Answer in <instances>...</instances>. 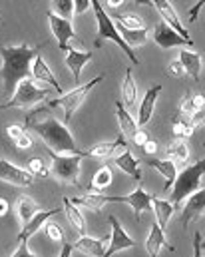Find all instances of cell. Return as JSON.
Instances as JSON below:
<instances>
[{
  "label": "cell",
  "mask_w": 205,
  "mask_h": 257,
  "mask_svg": "<svg viewBox=\"0 0 205 257\" xmlns=\"http://www.w3.org/2000/svg\"><path fill=\"white\" fill-rule=\"evenodd\" d=\"M26 126L34 130L44 140L46 148L56 154H82L76 146L74 136L70 134L68 126L64 122L56 120L54 116H50L46 106L32 110L26 116Z\"/></svg>",
  "instance_id": "cell-1"
},
{
  "label": "cell",
  "mask_w": 205,
  "mask_h": 257,
  "mask_svg": "<svg viewBox=\"0 0 205 257\" xmlns=\"http://www.w3.org/2000/svg\"><path fill=\"white\" fill-rule=\"evenodd\" d=\"M40 54V48H32L28 44H16V46H0V82L4 96L10 98L16 84L24 78H30V66L34 56Z\"/></svg>",
  "instance_id": "cell-2"
},
{
  "label": "cell",
  "mask_w": 205,
  "mask_h": 257,
  "mask_svg": "<svg viewBox=\"0 0 205 257\" xmlns=\"http://www.w3.org/2000/svg\"><path fill=\"white\" fill-rule=\"evenodd\" d=\"M203 172H205V160H197L191 166L183 168L181 174L175 176L173 186H171V203L175 209H181L183 201L203 188Z\"/></svg>",
  "instance_id": "cell-3"
},
{
  "label": "cell",
  "mask_w": 205,
  "mask_h": 257,
  "mask_svg": "<svg viewBox=\"0 0 205 257\" xmlns=\"http://www.w3.org/2000/svg\"><path fill=\"white\" fill-rule=\"evenodd\" d=\"M90 8H92V12H94V16H96V24H98V40H96V46H100L104 40H112V42H116V44L124 50V54L132 60V64H137L139 60H137L136 52L122 40L120 32L116 30V24L112 22V16L104 10L102 2H100V0H90Z\"/></svg>",
  "instance_id": "cell-4"
},
{
  "label": "cell",
  "mask_w": 205,
  "mask_h": 257,
  "mask_svg": "<svg viewBox=\"0 0 205 257\" xmlns=\"http://www.w3.org/2000/svg\"><path fill=\"white\" fill-rule=\"evenodd\" d=\"M48 96H50L48 90L38 88L32 78H24V80H20L16 84L10 100L4 102V104H0V110H6V108H30L34 104L44 102Z\"/></svg>",
  "instance_id": "cell-5"
},
{
  "label": "cell",
  "mask_w": 205,
  "mask_h": 257,
  "mask_svg": "<svg viewBox=\"0 0 205 257\" xmlns=\"http://www.w3.org/2000/svg\"><path fill=\"white\" fill-rule=\"evenodd\" d=\"M104 80V76L100 74V76H96V78H92L88 84H84V86H78V88H74L72 92H66V94H62L60 98H56V100H52L50 102V108H62L64 110V124H70L72 122V116L76 114V110L86 102V98L90 96V92L100 84Z\"/></svg>",
  "instance_id": "cell-6"
},
{
  "label": "cell",
  "mask_w": 205,
  "mask_h": 257,
  "mask_svg": "<svg viewBox=\"0 0 205 257\" xmlns=\"http://www.w3.org/2000/svg\"><path fill=\"white\" fill-rule=\"evenodd\" d=\"M48 156L52 160V174L64 182V184H78V178H80V170H82V160L84 156L82 154H56L52 150H48Z\"/></svg>",
  "instance_id": "cell-7"
},
{
  "label": "cell",
  "mask_w": 205,
  "mask_h": 257,
  "mask_svg": "<svg viewBox=\"0 0 205 257\" xmlns=\"http://www.w3.org/2000/svg\"><path fill=\"white\" fill-rule=\"evenodd\" d=\"M108 221L112 225V233L108 237V249L104 251L102 257H112L114 253H120V251H126V249L136 247V241L128 235V231L124 229V225L120 223V219L116 215H110Z\"/></svg>",
  "instance_id": "cell-8"
},
{
  "label": "cell",
  "mask_w": 205,
  "mask_h": 257,
  "mask_svg": "<svg viewBox=\"0 0 205 257\" xmlns=\"http://www.w3.org/2000/svg\"><path fill=\"white\" fill-rule=\"evenodd\" d=\"M108 203H128L136 213V221H139L141 213L151 209V195L143 188H136L128 195H108Z\"/></svg>",
  "instance_id": "cell-9"
},
{
  "label": "cell",
  "mask_w": 205,
  "mask_h": 257,
  "mask_svg": "<svg viewBox=\"0 0 205 257\" xmlns=\"http://www.w3.org/2000/svg\"><path fill=\"white\" fill-rule=\"evenodd\" d=\"M0 182H6L16 188H28L34 184V176L28 170L18 168L8 160H0Z\"/></svg>",
  "instance_id": "cell-10"
},
{
  "label": "cell",
  "mask_w": 205,
  "mask_h": 257,
  "mask_svg": "<svg viewBox=\"0 0 205 257\" xmlns=\"http://www.w3.org/2000/svg\"><path fill=\"white\" fill-rule=\"evenodd\" d=\"M48 24H50V30H52V34H54V38L58 42V50L66 52L70 48L68 42L76 36V30H74L72 22L68 18H62V16H58L54 12H48Z\"/></svg>",
  "instance_id": "cell-11"
},
{
  "label": "cell",
  "mask_w": 205,
  "mask_h": 257,
  "mask_svg": "<svg viewBox=\"0 0 205 257\" xmlns=\"http://www.w3.org/2000/svg\"><path fill=\"white\" fill-rule=\"evenodd\" d=\"M151 4L155 6V10L159 12V16H161V22H165L167 26H171L179 36H183L185 40H189V42H193L191 40V36H189V30L183 26V22L179 20V14H177V10L173 8V4L169 2V0H151Z\"/></svg>",
  "instance_id": "cell-12"
},
{
  "label": "cell",
  "mask_w": 205,
  "mask_h": 257,
  "mask_svg": "<svg viewBox=\"0 0 205 257\" xmlns=\"http://www.w3.org/2000/svg\"><path fill=\"white\" fill-rule=\"evenodd\" d=\"M153 40L159 48L163 50H169V48H175V46H193V42L185 40L183 36H179L171 26H167L165 22H157L153 26Z\"/></svg>",
  "instance_id": "cell-13"
},
{
  "label": "cell",
  "mask_w": 205,
  "mask_h": 257,
  "mask_svg": "<svg viewBox=\"0 0 205 257\" xmlns=\"http://www.w3.org/2000/svg\"><path fill=\"white\" fill-rule=\"evenodd\" d=\"M203 209H205V190H197L195 193H191L187 199H185V203L181 205V225L183 227H187L191 221H195V219H199V217H203Z\"/></svg>",
  "instance_id": "cell-14"
},
{
  "label": "cell",
  "mask_w": 205,
  "mask_h": 257,
  "mask_svg": "<svg viewBox=\"0 0 205 257\" xmlns=\"http://www.w3.org/2000/svg\"><path fill=\"white\" fill-rule=\"evenodd\" d=\"M30 74L34 78V82H44L48 86H52L58 94H62V88L58 84V78L54 76V72L50 70V66L46 64V60L42 58V54H36L34 60H32V66H30Z\"/></svg>",
  "instance_id": "cell-15"
},
{
  "label": "cell",
  "mask_w": 205,
  "mask_h": 257,
  "mask_svg": "<svg viewBox=\"0 0 205 257\" xmlns=\"http://www.w3.org/2000/svg\"><path fill=\"white\" fill-rule=\"evenodd\" d=\"M60 213V209H46V211H38L26 225H22V229H20V233H18V241H28L36 231H40V227H44V223L48 221V219H52L54 215H58Z\"/></svg>",
  "instance_id": "cell-16"
},
{
  "label": "cell",
  "mask_w": 205,
  "mask_h": 257,
  "mask_svg": "<svg viewBox=\"0 0 205 257\" xmlns=\"http://www.w3.org/2000/svg\"><path fill=\"white\" fill-rule=\"evenodd\" d=\"M161 92V86H153L145 92V96L141 98V104H139V110H137V128L139 126H145L151 116H153V110H155V102H157V96Z\"/></svg>",
  "instance_id": "cell-17"
},
{
  "label": "cell",
  "mask_w": 205,
  "mask_h": 257,
  "mask_svg": "<svg viewBox=\"0 0 205 257\" xmlns=\"http://www.w3.org/2000/svg\"><path fill=\"white\" fill-rule=\"evenodd\" d=\"M64 54H66L64 60H66V66L70 68L72 76H74V82H80L82 70H84V66L92 60L94 52H82V50H76V48H68Z\"/></svg>",
  "instance_id": "cell-18"
},
{
  "label": "cell",
  "mask_w": 205,
  "mask_h": 257,
  "mask_svg": "<svg viewBox=\"0 0 205 257\" xmlns=\"http://www.w3.org/2000/svg\"><path fill=\"white\" fill-rule=\"evenodd\" d=\"M163 247L173 249V247L167 243L165 231H163V229H161V227H159L155 221H151V229H149L147 239H145V249H147L149 257H157V255H159V251H161Z\"/></svg>",
  "instance_id": "cell-19"
},
{
  "label": "cell",
  "mask_w": 205,
  "mask_h": 257,
  "mask_svg": "<svg viewBox=\"0 0 205 257\" xmlns=\"http://www.w3.org/2000/svg\"><path fill=\"white\" fill-rule=\"evenodd\" d=\"M122 146H126V138H124V136H118L114 142H102V144H96L94 148H90V150L82 152V156H84V158L106 160V158H110V156H112L118 148H122Z\"/></svg>",
  "instance_id": "cell-20"
},
{
  "label": "cell",
  "mask_w": 205,
  "mask_h": 257,
  "mask_svg": "<svg viewBox=\"0 0 205 257\" xmlns=\"http://www.w3.org/2000/svg\"><path fill=\"white\" fill-rule=\"evenodd\" d=\"M114 164H116V168H120L124 174H128L132 180H136V182H139V180H141L139 160H137V158L132 154V152H130V150H124L120 156H116Z\"/></svg>",
  "instance_id": "cell-21"
},
{
  "label": "cell",
  "mask_w": 205,
  "mask_h": 257,
  "mask_svg": "<svg viewBox=\"0 0 205 257\" xmlns=\"http://www.w3.org/2000/svg\"><path fill=\"white\" fill-rule=\"evenodd\" d=\"M177 60L181 62L185 74H189L193 80H199L201 70H203V56H201V54L191 52V50H181Z\"/></svg>",
  "instance_id": "cell-22"
},
{
  "label": "cell",
  "mask_w": 205,
  "mask_h": 257,
  "mask_svg": "<svg viewBox=\"0 0 205 257\" xmlns=\"http://www.w3.org/2000/svg\"><path fill=\"white\" fill-rule=\"evenodd\" d=\"M70 201L74 205H80V207H86V209H92V211H100L108 203V195L96 192V190H88L84 195H78V197H74Z\"/></svg>",
  "instance_id": "cell-23"
},
{
  "label": "cell",
  "mask_w": 205,
  "mask_h": 257,
  "mask_svg": "<svg viewBox=\"0 0 205 257\" xmlns=\"http://www.w3.org/2000/svg\"><path fill=\"white\" fill-rule=\"evenodd\" d=\"M14 211H16V215H18L20 225H26V223L40 211V205H38L32 197H28V195H20V197L16 199Z\"/></svg>",
  "instance_id": "cell-24"
},
{
  "label": "cell",
  "mask_w": 205,
  "mask_h": 257,
  "mask_svg": "<svg viewBox=\"0 0 205 257\" xmlns=\"http://www.w3.org/2000/svg\"><path fill=\"white\" fill-rule=\"evenodd\" d=\"M74 249L82 251L84 255L90 257H102L104 255V241L98 237H90V235H80L78 241L72 243Z\"/></svg>",
  "instance_id": "cell-25"
},
{
  "label": "cell",
  "mask_w": 205,
  "mask_h": 257,
  "mask_svg": "<svg viewBox=\"0 0 205 257\" xmlns=\"http://www.w3.org/2000/svg\"><path fill=\"white\" fill-rule=\"evenodd\" d=\"M151 207H153V213H155V223L165 231L167 221L171 219V215H173V211H175L173 203L167 201V199H159V197H153V195H151Z\"/></svg>",
  "instance_id": "cell-26"
},
{
  "label": "cell",
  "mask_w": 205,
  "mask_h": 257,
  "mask_svg": "<svg viewBox=\"0 0 205 257\" xmlns=\"http://www.w3.org/2000/svg\"><path fill=\"white\" fill-rule=\"evenodd\" d=\"M151 168H155L163 178H165V184H163V192H167V190H171V186H173V180H175V176H177V164L175 162H171V160H151V162H147Z\"/></svg>",
  "instance_id": "cell-27"
},
{
  "label": "cell",
  "mask_w": 205,
  "mask_h": 257,
  "mask_svg": "<svg viewBox=\"0 0 205 257\" xmlns=\"http://www.w3.org/2000/svg\"><path fill=\"white\" fill-rule=\"evenodd\" d=\"M116 116H118V124H120V130H122V136L124 138H132L137 130H139L136 120L132 118V114L126 110V106L122 102H116Z\"/></svg>",
  "instance_id": "cell-28"
},
{
  "label": "cell",
  "mask_w": 205,
  "mask_h": 257,
  "mask_svg": "<svg viewBox=\"0 0 205 257\" xmlns=\"http://www.w3.org/2000/svg\"><path fill=\"white\" fill-rule=\"evenodd\" d=\"M165 156L167 160L171 162H179V164H185L187 158H189V148H187V142L183 138H175L167 148H165Z\"/></svg>",
  "instance_id": "cell-29"
},
{
  "label": "cell",
  "mask_w": 205,
  "mask_h": 257,
  "mask_svg": "<svg viewBox=\"0 0 205 257\" xmlns=\"http://www.w3.org/2000/svg\"><path fill=\"white\" fill-rule=\"evenodd\" d=\"M122 98H124V106L128 108H134L136 106V100H137V86H136V80L132 76V70L128 68L126 70V76H124V84H122Z\"/></svg>",
  "instance_id": "cell-30"
},
{
  "label": "cell",
  "mask_w": 205,
  "mask_h": 257,
  "mask_svg": "<svg viewBox=\"0 0 205 257\" xmlns=\"http://www.w3.org/2000/svg\"><path fill=\"white\" fill-rule=\"evenodd\" d=\"M116 30L120 32L122 40L130 46V48H139L147 42V30L145 28H139V30H128V28H122V26H116Z\"/></svg>",
  "instance_id": "cell-31"
},
{
  "label": "cell",
  "mask_w": 205,
  "mask_h": 257,
  "mask_svg": "<svg viewBox=\"0 0 205 257\" xmlns=\"http://www.w3.org/2000/svg\"><path fill=\"white\" fill-rule=\"evenodd\" d=\"M62 205H64V213H66V217H68L70 223L74 225V229L80 231V233H84V229H86V219H84L82 211L78 209V205H74L68 197L62 199Z\"/></svg>",
  "instance_id": "cell-32"
},
{
  "label": "cell",
  "mask_w": 205,
  "mask_h": 257,
  "mask_svg": "<svg viewBox=\"0 0 205 257\" xmlns=\"http://www.w3.org/2000/svg\"><path fill=\"white\" fill-rule=\"evenodd\" d=\"M116 18V26H122V28H128V30H139V28H145L143 26V18L139 14H134V12H118L114 14Z\"/></svg>",
  "instance_id": "cell-33"
},
{
  "label": "cell",
  "mask_w": 205,
  "mask_h": 257,
  "mask_svg": "<svg viewBox=\"0 0 205 257\" xmlns=\"http://www.w3.org/2000/svg\"><path fill=\"white\" fill-rule=\"evenodd\" d=\"M171 128H173V136H175V138H183V140H187V138L195 132V126L191 124V120H189L187 116H181V114H177V116L173 118Z\"/></svg>",
  "instance_id": "cell-34"
},
{
  "label": "cell",
  "mask_w": 205,
  "mask_h": 257,
  "mask_svg": "<svg viewBox=\"0 0 205 257\" xmlns=\"http://www.w3.org/2000/svg\"><path fill=\"white\" fill-rule=\"evenodd\" d=\"M112 180H114V176H112V168L106 164V166H102V168L94 174V180H92V188H90V190L104 192V190L112 184Z\"/></svg>",
  "instance_id": "cell-35"
},
{
  "label": "cell",
  "mask_w": 205,
  "mask_h": 257,
  "mask_svg": "<svg viewBox=\"0 0 205 257\" xmlns=\"http://www.w3.org/2000/svg\"><path fill=\"white\" fill-rule=\"evenodd\" d=\"M28 172L34 178H48L50 176V170H48V166L42 158H30L28 160Z\"/></svg>",
  "instance_id": "cell-36"
},
{
  "label": "cell",
  "mask_w": 205,
  "mask_h": 257,
  "mask_svg": "<svg viewBox=\"0 0 205 257\" xmlns=\"http://www.w3.org/2000/svg\"><path fill=\"white\" fill-rule=\"evenodd\" d=\"M54 6V14L62 16V18H72L74 16V0H52Z\"/></svg>",
  "instance_id": "cell-37"
},
{
  "label": "cell",
  "mask_w": 205,
  "mask_h": 257,
  "mask_svg": "<svg viewBox=\"0 0 205 257\" xmlns=\"http://www.w3.org/2000/svg\"><path fill=\"white\" fill-rule=\"evenodd\" d=\"M44 229H46V235L52 239V241H56V243H64V231H62V227L58 225V223H54V221H46L44 223Z\"/></svg>",
  "instance_id": "cell-38"
},
{
  "label": "cell",
  "mask_w": 205,
  "mask_h": 257,
  "mask_svg": "<svg viewBox=\"0 0 205 257\" xmlns=\"http://www.w3.org/2000/svg\"><path fill=\"white\" fill-rule=\"evenodd\" d=\"M195 112H197V110H195V106H193V100H191V96L187 94V96L181 100V104H179V114H181V116L191 118Z\"/></svg>",
  "instance_id": "cell-39"
},
{
  "label": "cell",
  "mask_w": 205,
  "mask_h": 257,
  "mask_svg": "<svg viewBox=\"0 0 205 257\" xmlns=\"http://www.w3.org/2000/svg\"><path fill=\"white\" fill-rule=\"evenodd\" d=\"M14 144H16V148H18V150H30L34 142H32L30 134H28V132H24L20 138H16V140H14Z\"/></svg>",
  "instance_id": "cell-40"
},
{
  "label": "cell",
  "mask_w": 205,
  "mask_h": 257,
  "mask_svg": "<svg viewBox=\"0 0 205 257\" xmlns=\"http://www.w3.org/2000/svg\"><path fill=\"white\" fill-rule=\"evenodd\" d=\"M12 257H38V255L30 251L28 241H18V247H16V251L12 253Z\"/></svg>",
  "instance_id": "cell-41"
},
{
  "label": "cell",
  "mask_w": 205,
  "mask_h": 257,
  "mask_svg": "<svg viewBox=\"0 0 205 257\" xmlns=\"http://www.w3.org/2000/svg\"><path fill=\"white\" fill-rule=\"evenodd\" d=\"M193 257H203V235L199 231L193 235Z\"/></svg>",
  "instance_id": "cell-42"
},
{
  "label": "cell",
  "mask_w": 205,
  "mask_h": 257,
  "mask_svg": "<svg viewBox=\"0 0 205 257\" xmlns=\"http://www.w3.org/2000/svg\"><path fill=\"white\" fill-rule=\"evenodd\" d=\"M90 10V0H74V16L86 14Z\"/></svg>",
  "instance_id": "cell-43"
},
{
  "label": "cell",
  "mask_w": 205,
  "mask_h": 257,
  "mask_svg": "<svg viewBox=\"0 0 205 257\" xmlns=\"http://www.w3.org/2000/svg\"><path fill=\"white\" fill-rule=\"evenodd\" d=\"M24 132H26L24 126H20V124H12V126L6 128V136H8L10 140H16V138H20Z\"/></svg>",
  "instance_id": "cell-44"
},
{
  "label": "cell",
  "mask_w": 205,
  "mask_h": 257,
  "mask_svg": "<svg viewBox=\"0 0 205 257\" xmlns=\"http://www.w3.org/2000/svg\"><path fill=\"white\" fill-rule=\"evenodd\" d=\"M167 70H169V74H171V76H175V78H183V76H185L183 66H181V62H179V60H173L171 64L167 66Z\"/></svg>",
  "instance_id": "cell-45"
},
{
  "label": "cell",
  "mask_w": 205,
  "mask_h": 257,
  "mask_svg": "<svg viewBox=\"0 0 205 257\" xmlns=\"http://www.w3.org/2000/svg\"><path fill=\"white\" fill-rule=\"evenodd\" d=\"M147 140H149V136L145 134V130H137L136 134L132 136V142H134L136 146H143V144H145Z\"/></svg>",
  "instance_id": "cell-46"
},
{
  "label": "cell",
  "mask_w": 205,
  "mask_h": 257,
  "mask_svg": "<svg viewBox=\"0 0 205 257\" xmlns=\"http://www.w3.org/2000/svg\"><path fill=\"white\" fill-rule=\"evenodd\" d=\"M203 4H205V0H197V2L193 4V8L189 10V22H195V20H197V14H199V10L203 8Z\"/></svg>",
  "instance_id": "cell-47"
},
{
  "label": "cell",
  "mask_w": 205,
  "mask_h": 257,
  "mask_svg": "<svg viewBox=\"0 0 205 257\" xmlns=\"http://www.w3.org/2000/svg\"><path fill=\"white\" fill-rule=\"evenodd\" d=\"M141 148H143V152H145L147 156H153V154L157 152V144H155L153 140H147V142H145Z\"/></svg>",
  "instance_id": "cell-48"
},
{
  "label": "cell",
  "mask_w": 205,
  "mask_h": 257,
  "mask_svg": "<svg viewBox=\"0 0 205 257\" xmlns=\"http://www.w3.org/2000/svg\"><path fill=\"white\" fill-rule=\"evenodd\" d=\"M191 100H193L195 110H197V112H203V106H205L203 94H195V96H191Z\"/></svg>",
  "instance_id": "cell-49"
},
{
  "label": "cell",
  "mask_w": 205,
  "mask_h": 257,
  "mask_svg": "<svg viewBox=\"0 0 205 257\" xmlns=\"http://www.w3.org/2000/svg\"><path fill=\"white\" fill-rule=\"evenodd\" d=\"M72 251H74L72 243L64 241V243H62V251H60V255H58V257H72Z\"/></svg>",
  "instance_id": "cell-50"
},
{
  "label": "cell",
  "mask_w": 205,
  "mask_h": 257,
  "mask_svg": "<svg viewBox=\"0 0 205 257\" xmlns=\"http://www.w3.org/2000/svg\"><path fill=\"white\" fill-rule=\"evenodd\" d=\"M8 209H10V205H8V201H6L4 197H0V217H4V215L8 213Z\"/></svg>",
  "instance_id": "cell-51"
},
{
  "label": "cell",
  "mask_w": 205,
  "mask_h": 257,
  "mask_svg": "<svg viewBox=\"0 0 205 257\" xmlns=\"http://www.w3.org/2000/svg\"><path fill=\"white\" fill-rule=\"evenodd\" d=\"M122 4H126V0H108V6L110 8H120Z\"/></svg>",
  "instance_id": "cell-52"
},
{
  "label": "cell",
  "mask_w": 205,
  "mask_h": 257,
  "mask_svg": "<svg viewBox=\"0 0 205 257\" xmlns=\"http://www.w3.org/2000/svg\"><path fill=\"white\" fill-rule=\"evenodd\" d=\"M136 4H141V6H149L151 4V0H134Z\"/></svg>",
  "instance_id": "cell-53"
},
{
  "label": "cell",
  "mask_w": 205,
  "mask_h": 257,
  "mask_svg": "<svg viewBox=\"0 0 205 257\" xmlns=\"http://www.w3.org/2000/svg\"><path fill=\"white\" fill-rule=\"evenodd\" d=\"M0 20H2V18H0Z\"/></svg>",
  "instance_id": "cell-54"
}]
</instances>
